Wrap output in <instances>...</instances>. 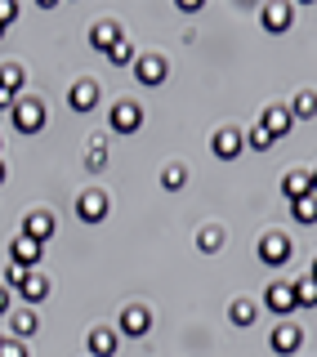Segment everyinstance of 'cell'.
Listing matches in <instances>:
<instances>
[{"mask_svg": "<svg viewBox=\"0 0 317 357\" xmlns=\"http://www.w3.org/2000/svg\"><path fill=\"white\" fill-rule=\"evenodd\" d=\"M290 219H295V223H317V192L290 201Z\"/></svg>", "mask_w": 317, "mask_h": 357, "instance_id": "7402d4cb", "label": "cell"}, {"mask_svg": "<svg viewBox=\"0 0 317 357\" xmlns=\"http://www.w3.org/2000/svg\"><path fill=\"white\" fill-rule=\"evenodd\" d=\"M264 304L286 317V312L295 308V286H290V282H273V286H268V295H264Z\"/></svg>", "mask_w": 317, "mask_h": 357, "instance_id": "4fadbf2b", "label": "cell"}, {"mask_svg": "<svg viewBox=\"0 0 317 357\" xmlns=\"http://www.w3.org/2000/svg\"><path fill=\"white\" fill-rule=\"evenodd\" d=\"M85 344H89V357H112L121 349V331H112V326H94L85 335Z\"/></svg>", "mask_w": 317, "mask_h": 357, "instance_id": "ba28073f", "label": "cell"}, {"mask_svg": "<svg viewBox=\"0 0 317 357\" xmlns=\"http://www.w3.org/2000/svg\"><path fill=\"white\" fill-rule=\"evenodd\" d=\"M117 40H121V27H117L112 18H108V22H94V27H89V45H94L98 54H108Z\"/></svg>", "mask_w": 317, "mask_h": 357, "instance_id": "9a60e30c", "label": "cell"}, {"mask_svg": "<svg viewBox=\"0 0 317 357\" xmlns=\"http://www.w3.org/2000/svg\"><path fill=\"white\" fill-rule=\"evenodd\" d=\"M0 357H27V349L18 340H0Z\"/></svg>", "mask_w": 317, "mask_h": 357, "instance_id": "f546056e", "label": "cell"}, {"mask_svg": "<svg viewBox=\"0 0 317 357\" xmlns=\"http://www.w3.org/2000/svg\"><path fill=\"white\" fill-rule=\"evenodd\" d=\"M5 312H9V286L0 282V317H5Z\"/></svg>", "mask_w": 317, "mask_h": 357, "instance_id": "d6a6232c", "label": "cell"}, {"mask_svg": "<svg viewBox=\"0 0 317 357\" xmlns=\"http://www.w3.org/2000/svg\"><path fill=\"white\" fill-rule=\"evenodd\" d=\"M210 148H214V156H219V161H237V156H242V148H246V134L242 130H219L210 139Z\"/></svg>", "mask_w": 317, "mask_h": 357, "instance_id": "9c48e42d", "label": "cell"}, {"mask_svg": "<svg viewBox=\"0 0 317 357\" xmlns=\"http://www.w3.org/2000/svg\"><path fill=\"white\" fill-rule=\"evenodd\" d=\"M85 165H89V170H103V165H108V152H103V139H94V143H89V156H85Z\"/></svg>", "mask_w": 317, "mask_h": 357, "instance_id": "83f0119b", "label": "cell"}, {"mask_svg": "<svg viewBox=\"0 0 317 357\" xmlns=\"http://www.w3.org/2000/svg\"><path fill=\"white\" fill-rule=\"evenodd\" d=\"M9 326H14V335H18V344L22 340H31V335L40 331V317L31 308H22V312H14V321H9Z\"/></svg>", "mask_w": 317, "mask_h": 357, "instance_id": "44dd1931", "label": "cell"}, {"mask_svg": "<svg viewBox=\"0 0 317 357\" xmlns=\"http://www.w3.org/2000/svg\"><path fill=\"white\" fill-rule=\"evenodd\" d=\"M0 36H5V27H0Z\"/></svg>", "mask_w": 317, "mask_h": 357, "instance_id": "8d00e7d4", "label": "cell"}, {"mask_svg": "<svg viewBox=\"0 0 317 357\" xmlns=\"http://www.w3.org/2000/svg\"><path fill=\"white\" fill-rule=\"evenodd\" d=\"M290 116H295V121H309V116H317V94H313V89H304V94L295 98V103H290Z\"/></svg>", "mask_w": 317, "mask_h": 357, "instance_id": "484cf974", "label": "cell"}, {"mask_svg": "<svg viewBox=\"0 0 317 357\" xmlns=\"http://www.w3.org/2000/svg\"><path fill=\"white\" fill-rule=\"evenodd\" d=\"M9 112H14V130H18V134L45 130V103H40V98H18Z\"/></svg>", "mask_w": 317, "mask_h": 357, "instance_id": "6da1fadb", "label": "cell"}, {"mask_svg": "<svg viewBox=\"0 0 317 357\" xmlns=\"http://www.w3.org/2000/svg\"><path fill=\"white\" fill-rule=\"evenodd\" d=\"M259 126H264V130L277 139V134H290V130H295V116H290V107H268Z\"/></svg>", "mask_w": 317, "mask_h": 357, "instance_id": "2e32d148", "label": "cell"}, {"mask_svg": "<svg viewBox=\"0 0 317 357\" xmlns=\"http://www.w3.org/2000/svg\"><path fill=\"white\" fill-rule=\"evenodd\" d=\"M134 59H139V54H134L130 40H117V45L108 50V63H112V67H134Z\"/></svg>", "mask_w": 317, "mask_h": 357, "instance_id": "cb8c5ba5", "label": "cell"}, {"mask_svg": "<svg viewBox=\"0 0 317 357\" xmlns=\"http://www.w3.org/2000/svg\"><path fill=\"white\" fill-rule=\"evenodd\" d=\"M22 277H27V273H22L18 264H9V268H5V277H0V282H5V286H22Z\"/></svg>", "mask_w": 317, "mask_h": 357, "instance_id": "1f68e13d", "label": "cell"}, {"mask_svg": "<svg viewBox=\"0 0 317 357\" xmlns=\"http://www.w3.org/2000/svg\"><path fill=\"white\" fill-rule=\"evenodd\" d=\"M134 81H139V85H161L165 81V59H156V54H139V59H134Z\"/></svg>", "mask_w": 317, "mask_h": 357, "instance_id": "30bf717a", "label": "cell"}, {"mask_svg": "<svg viewBox=\"0 0 317 357\" xmlns=\"http://www.w3.org/2000/svg\"><path fill=\"white\" fill-rule=\"evenodd\" d=\"M281 192H286V201H300L313 192V174L309 170H290L286 178H281Z\"/></svg>", "mask_w": 317, "mask_h": 357, "instance_id": "e0dca14e", "label": "cell"}, {"mask_svg": "<svg viewBox=\"0 0 317 357\" xmlns=\"http://www.w3.org/2000/svg\"><path fill=\"white\" fill-rule=\"evenodd\" d=\"M27 85V76H22V67L18 63H9V67H0V112H9L18 103V89Z\"/></svg>", "mask_w": 317, "mask_h": 357, "instance_id": "277c9868", "label": "cell"}, {"mask_svg": "<svg viewBox=\"0 0 317 357\" xmlns=\"http://www.w3.org/2000/svg\"><path fill=\"white\" fill-rule=\"evenodd\" d=\"M295 286V308H317V282L304 277V282H290Z\"/></svg>", "mask_w": 317, "mask_h": 357, "instance_id": "603a6c76", "label": "cell"}, {"mask_svg": "<svg viewBox=\"0 0 317 357\" xmlns=\"http://www.w3.org/2000/svg\"><path fill=\"white\" fill-rule=\"evenodd\" d=\"M300 344H304V331L295 321H281V326H273V335H268V349L273 353H300Z\"/></svg>", "mask_w": 317, "mask_h": 357, "instance_id": "52a82bcc", "label": "cell"}, {"mask_svg": "<svg viewBox=\"0 0 317 357\" xmlns=\"http://www.w3.org/2000/svg\"><path fill=\"white\" fill-rule=\"evenodd\" d=\"M295 22V9L290 5H264V27L268 31H286Z\"/></svg>", "mask_w": 317, "mask_h": 357, "instance_id": "ac0fdd59", "label": "cell"}, {"mask_svg": "<svg viewBox=\"0 0 317 357\" xmlns=\"http://www.w3.org/2000/svg\"><path fill=\"white\" fill-rule=\"evenodd\" d=\"M228 317H233V326H255V317H259V304H255V299H233Z\"/></svg>", "mask_w": 317, "mask_h": 357, "instance_id": "ffe728a7", "label": "cell"}, {"mask_svg": "<svg viewBox=\"0 0 317 357\" xmlns=\"http://www.w3.org/2000/svg\"><path fill=\"white\" fill-rule=\"evenodd\" d=\"M22 299H27V304H40V299L45 295H50V282H45V277L40 273H27V277H22Z\"/></svg>", "mask_w": 317, "mask_h": 357, "instance_id": "d6986e66", "label": "cell"}, {"mask_svg": "<svg viewBox=\"0 0 317 357\" xmlns=\"http://www.w3.org/2000/svg\"><path fill=\"white\" fill-rule=\"evenodd\" d=\"M309 277H313V282H317V264H313V273H309Z\"/></svg>", "mask_w": 317, "mask_h": 357, "instance_id": "d590c367", "label": "cell"}, {"mask_svg": "<svg viewBox=\"0 0 317 357\" xmlns=\"http://www.w3.org/2000/svg\"><path fill=\"white\" fill-rule=\"evenodd\" d=\"M94 103H98V85L94 81H76L72 89H67V107L72 112H89Z\"/></svg>", "mask_w": 317, "mask_h": 357, "instance_id": "5bb4252c", "label": "cell"}, {"mask_svg": "<svg viewBox=\"0 0 317 357\" xmlns=\"http://www.w3.org/2000/svg\"><path fill=\"white\" fill-rule=\"evenodd\" d=\"M246 143H251L255 152H268V143H273V134H268L264 126H251V134H246Z\"/></svg>", "mask_w": 317, "mask_h": 357, "instance_id": "f1b7e54d", "label": "cell"}, {"mask_svg": "<svg viewBox=\"0 0 317 357\" xmlns=\"http://www.w3.org/2000/svg\"><path fill=\"white\" fill-rule=\"evenodd\" d=\"M290 255H295V245H290L286 232H268L264 241H259V259H264L268 268H281V264H290Z\"/></svg>", "mask_w": 317, "mask_h": 357, "instance_id": "3957f363", "label": "cell"}, {"mask_svg": "<svg viewBox=\"0 0 317 357\" xmlns=\"http://www.w3.org/2000/svg\"><path fill=\"white\" fill-rule=\"evenodd\" d=\"M152 331V312L143 304H130L126 312H121V335H130V340H143V335Z\"/></svg>", "mask_w": 317, "mask_h": 357, "instance_id": "8992f818", "label": "cell"}, {"mask_svg": "<svg viewBox=\"0 0 317 357\" xmlns=\"http://www.w3.org/2000/svg\"><path fill=\"white\" fill-rule=\"evenodd\" d=\"M9 255H14V264L22 268V273H27V268H36L40 264V255H45V245L40 241H31V237H14V245H9Z\"/></svg>", "mask_w": 317, "mask_h": 357, "instance_id": "8fae6325", "label": "cell"}, {"mask_svg": "<svg viewBox=\"0 0 317 357\" xmlns=\"http://www.w3.org/2000/svg\"><path fill=\"white\" fill-rule=\"evenodd\" d=\"M313 192H317V170H313Z\"/></svg>", "mask_w": 317, "mask_h": 357, "instance_id": "e575fe53", "label": "cell"}, {"mask_svg": "<svg viewBox=\"0 0 317 357\" xmlns=\"http://www.w3.org/2000/svg\"><path fill=\"white\" fill-rule=\"evenodd\" d=\"M14 18H18V5L14 0H0V27H9Z\"/></svg>", "mask_w": 317, "mask_h": 357, "instance_id": "4dcf8cb0", "label": "cell"}, {"mask_svg": "<svg viewBox=\"0 0 317 357\" xmlns=\"http://www.w3.org/2000/svg\"><path fill=\"white\" fill-rule=\"evenodd\" d=\"M184 183H188V165H165V170H161V188H165V192H179Z\"/></svg>", "mask_w": 317, "mask_h": 357, "instance_id": "4316f807", "label": "cell"}, {"mask_svg": "<svg viewBox=\"0 0 317 357\" xmlns=\"http://www.w3.org/2000/svg\"><path fill=\"white\" fill-rule=\"evenodd\" d=\"M112 130H117V134H134V130H143V107H139V103H130V98H121V103L112 107Z\"/></svg>", "mask_w": 317, "mask_h": 357, "instance_id": "5b68a950", "label": "cell"}, {"mask_svg": "<svg viewBox=\"0 0 317 357\" xmlns=\"http://www.w3.org/2000/svg\"><path fill=\"white\" fill-rule=\"evenodd\" d=\"M197 245H201L206 255H214V250L223 245V228H219V223H206V228L197 232Z\"/></svg>", "mask_w": 317, "mask_h": 357, "instance_id": "d4e9b609", "label": "cell"}, {"mask_svg": "<svg viewBox=\"0 0 317 357\" xmlns=\"http://www.w3.org/2000/svg\"><path fill=\"white\" fill-rule=\"evenodd\" d=\"M108 210H112V201H108L103 188H85L81 201H76V219H81V223H103Z\"/></svg>", "mask_w": 317, "mask_h": 357, "instance_id": "7a4b0ae2", "label": "cell"}, {"mask_svg": "<svg viewBox=\"0 0 317 357\" xmlns=\"http://www.w3.org/2000/svg\"><path fill=\"white\" fill-rule=\"evenodd\" d=\"M22 237H31V241H50L54 237V215H50V210H31V215H27V223H22Z\"/></svg>", "mask_w": 317, "mask_h": 357, "instance_id": "7c38bea8", "label": "cell"}, {"mask_svg": "<svg viewBox=\"0 0 317 357\" xmlns=\"http://www.w3.org/2000/svg\"><path fill=\"white\" fill-rule=\"evenodd\" d=\"M5 174H9V170H5V161H0V183H5Z\"/></svg>", "mask_w": 317, "mask_h": 357, "instance_id": "836d02e7", "label": "cell"}]
</instances>
